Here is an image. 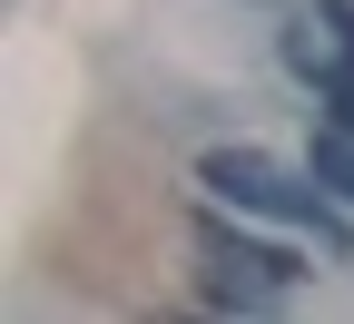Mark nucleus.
<instances>
[{"mask_svg": "<svg viewBox=\"0 0 354 324\" xmlns=\"http://www.w3.org/2000/svg\"><path fill=\"white\" fill-rule=\"evenodd\" d=\"M197 177H207V197H216V207H236V216H276V226H315V236L335 246V216H325V197L305 187L295 167L256 158V148H216Z\"/></svg>", "mask_w": 354, "mask_h": 324, "instance_id": "obj_1", "label": "nucleus"}, {"mask_svg": "<svg viewBox=\"0 0 354 324\" xmlns=\"http://www.w3.org/2000/svg\"><path fill=\"white\" fill-rule=\"evenodd\" d=\"M295 285V265L276 246H236V236H207V295L216 305H276Z\"/></svg>", "mask_w": 354, "mask_h": 324, "instance_id": "obj_2", "label": "nucleus"}, {"mask_svg": "<svg viewBox=\"0 0 354 324\" xmlns=\"http://www.w3.org/2000/svg\"><path fill=\"white\" fill-rule=\"evenodd\" d=\"M315 187L354 207V148H344V137H315Z\"/></svg>", "mask_w": 354, "mask_h": 324, "instance_id": "obj_3", "label": "nucleus"}, {"mask_svg": "<svg viewBox=\"0 0 354 324\" xmlns=\"http://www.w3.org/2000/svg\"><path fill=\"white\" fill-rule=\"evenodd\" d=\"M325 99H335V118H344V128H354V69H344V79H335V88H325Z\"/></svg>", "mask_w": 354, "mask_h": 324, "instance_id": "obj_4", "label": "nucleus"}]
</instances>
